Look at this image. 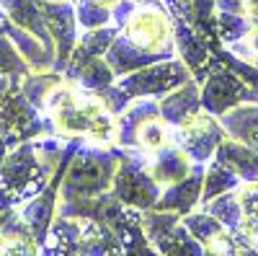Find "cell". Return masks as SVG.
Here are the masks:
<instances>
[{"instance_id":"6da1fadb","label":"cell","mask_w":258,"mask_h":256,"mask_svg":"<svg viewBox=\"0 0 258 256\" xmlns=\"http://www.w3.org/2000/svg\"><path fill=\"white\" fill-rule=\"evenodd\" d=\"M44 112L52 119L54 135L78 137L83 142L114 145L116 117L106 112V106L96 93L78 88L73 80H62L47 96Z\"/></svg>"},{"instance_id":"7a4b0ae2","label":"cell","mask_w":258,"mask_h":256,"mask_svg":"<svg viewBox=\"0 0 258 256\" xmlns=\"http://www.w3.org/2000/svg\"><path fill=\"white\" fill-rule=\"evenodd\" d=\"M121 158V147L116 145H96V142H80L73 153L68 168L59 181V202H73L96 197L101 191H109L116 166Z\"/></svg>"},{"instance_id":"3957f363","label":"cell","mask_w":258,"mask_h":256,"mask_svg":"<svg viewBox=\"0 0 258 256\" xmlns=\"http://www.w3.org/2000/svg\"><path fill=\"white\" fill-rule=\"evenodd\" d=\"M124 39H129L135 47L163 55V57H176L173 44V16L160 3V0H145L135 8L129 21L119 31Z\"/></svg>"},{"instance_id":"277c9868","label":"cell","mask_w":258,"mask_h":256,"mask_svg":"<svg viewBox=\"0 0 258 256\" xmlns=\"http://www.w3.org/2000/svg\"><path fill=\"white\" fill-rule=\"evenodd\" d=\"M147 158L150 153L140 150V147H121V158L116 166V174L111 181L114 197L132 210H150L160 199L163 186L150 176L147 171Z\"/></svg>"},{"instance_id":"5b68a950","label":"cell","mask_w":258,"mask_h":256,"mask_svg":"<svg viewBox=\"0 0 258 256\" xmlns=\"http://www.w3.org/2000/svg\"><path fill=\"white\" fill-rule=\"evenodd\" d=\"M39 135H54L52 119L24 96L21 85H16L0 98V137L13 147Z\"/></svg>"},{"instance_id":"8992f818","label":"cell","mask_w":258,"mask_h":256,"mask_svg":"<svg viewBox=\"0 0 258 256\" xmlns=\"http://www.w3.org/2000/svg\"><path fill=\"white\" fill-rule=\"evenodd\" d=\"M188 80H191V70L178 57H168V60L153 62V65H147L142 70L116 78V85L129 98H160Z\"/></svg>"},{"instance_id":"52a82bcc","label":"cell","mask_w":258,"mask_h":256,"mask_svg":"<svg viewBox=\"0 0 258 256\" xmlns=\"http://www.w3.org/2000/svg\"><path fill=\"white\" fill-rule=\"evenodd\" d=\"M253 101H258V93L238 73H232L227 65H222L220 60L212 57L209 75L202 83V109L220 119L222 114L235 109V106L253 104Z\"/></svg>"},{"instance_id":"ba28073f","label":"cell","mask_w":258,"mask_h":256,"mask_svg":"<svg viewBox=\"0 0 258 256\" xmlns=\"http://www.w3.org/2000/svg\"><path fill=\"white\" fill-rule=\"evenodd\" d=\"M225 137H227V132L222 130L220 119L212 117L204 109L188 117L183 124L170 127V142L178 145L191 158V163H202V166L214 158V150H217V145Z\"/></svg>"},{"instance_id":"9c48e42d","label":"cell","mask_w":258,"mask_h":256,"mask_svg":"<svg viewBox=\"0 0 258 256\" xmlns=\"http://www.w3.org/2000/svg\"><path fill=\"white\" fill-rule=\"evenodd\" d=\"M41 11H44L47 31H49L52 44H54V68L52 70L62 73L68 68V60L75 49L78 36H80L75 6L62 3V0H41Z\"/></svg>"},{"instance_id":"30bf717a","label":"cell","mask_w":258,"mask_h":256,"mask_svg":"<svg viewBox=\"0 0 258 256\" xmlns=\"http://www.w3.org/2000/svg\"><path fill=\"white\" fill-rule=\"evenodd\" d=\"M173 44L178 60L191 70V78L202 85L212 68V49L181 16H173Z\"/></svg>"},{"instance_id":"8fae6325","label":"cell","mask_w":258,"mask_h":256,"mask_svg":"<svg viewBox=\"0 0 258 256\" xmlns=\"http://www.w3.org/2000/svg\"><path fill=\"white\" fill-rule=\"evenodd\" d=\"M204 166L202 163H194L191 174L176 184H170L160 191V199L155 204V210H168V212H176V215H188L191 210H197L202 202V189H204Z\"/></svg>"},{"instance_id":"7c38bea8","label":"cell","mask_w":258,"mask_h":256,"mask_svg":"<svg viewBox=\"0 0 258 256\" xmlns=\"http://www.w3.org/2000/svg\"><path fill=\"white\" fill-rule=\"evenodd\" d=\"M116 34H119V29L114 24L101 26V29H91V31H80V36L75 41V49L68 60V68L62 70L64 80H75V75L88 65L91 60L103 57L106 52H109L111 41L116 39Z\"/></svg>"},{"instance_id":"4fadbf2b","label":"cell","mask_w":258,"mask_h":256,"mask_svg":"<svg viewBox=\"0 0 258 256\" xmlns=\"http://www.w3.org/2000/svg\"><path fill=\"white\" fill-rule=\"evenodd\" d=\"M158 106H160V119L168 127H178L188 117L202 112V85L191 78L188 83L178 85L176 91L160 96L158 98Z\"/></svg>"},{"instance_id":"5bb4252c","label":"cell","mask_w":258,"mask_h":256,"mask_svg":"<svg viewBox=\"0 0 258 256\" xmlns=\"http://www.w3.org/2000/svg\"><path fill=\"white\" fill-rule=\"evenodd\" d=\"M191 168H194L191 158L173 142L163 145L160 150L150 153V158H147L150 176H153L163 189L170 186V184H176V181H181V179H186L191 174Z\"/></svg>"},{"instance_id":"9a60e30c","label":"cell","mask_w":258,"mask_h":256,"mask_svg":"<svg viewBox=\"0 0 258 256\" xmlns=\"http://www.w3.org/2000/svg\"><path fill=\"white\" fill-rule=\"evenodd\" d=\"M214 161H220L222 166H227L232 171V174H238L243 184H255L258 181V153L253 150V147H248L245 142L230 137V135L217 145Z\"/></svg>"},{"instance_id":"2e32d148","label":"cell","mask_w":258,"mask_h":256,"mask_svg":"<svg viewBox=\"0 0 258 256\" xmlns=\"http://www.w3.org/2000/svg\"><path fill=\"white\" fill-rule=\"evenodd\" d=\"M106 62L111 65V70L116 73V78L121 75H129V73H135V70H142L147 65H153V62H160V60H168L163 55H153V52H145L140 47H135L129 39H124L121 34H116V39L111 41V47L109 52L103 55Z\"/></svg>"},{"instance_id":"e0dca14e","label":"cell","mask_w":258,"mask_h":256,"mask_svg":"<svg viewBox=\"0 0 258 256\" xmlns=\"http://www.w3.org/2000/svg\"><path fill=\"white\" fill-rule=\"evenodd\" d=\"M0 8L8 13V18L16 26L26 29L29 34H34L41 44H47L54 49L52 36L47 31V21H44V11H41V0H0Z\"/></svg>"},{"instance_id":"ac0fdd59","label":"cell","mask_w":258,"mask_h":256,"mask_svg":"<svg viewBox=\"0 0 258 256\" xmlns=\"http://www.w3.org/2000/svg\"><path fill=\"white\" fill-rule=\"evenodd\" d=\"M220 124L230 137L245 142L258 153V101L240 104L235 109H230L227 114L220 117Z\"/></svg>"},{"instance_id":"d6986e66","label":"cell","mask_w":258,"mask_h":256,"mask_svg":"<svg viewBox=\"0 0 258 256\" xmlns=\"http://www.w3.org/2000/svg\"><path fill=\"white\" fill-rule=\"evenodd\" d=\"M181 18L207 41L209 49L220 44V39H217V8H214V0H181Z\"/></svg>"},{"instance_id":"ffe728a7","label":"cell","mask_w":258,"mask_h":256,"mask_svg":"<svg viewBox=\"0 0 258 256\" xmlns=\"http://www.w3.org/2000/svg\"><path fill=\"white\" fill-rule=\"evenodd\" d=\"M199 210L209 212L212 218H217L222 223V228L230 230V233H238L243 228V223H245L243 207H240L238 194H235V191H227V194H220V197H214L209 202H202Z\"/></svg>"},{"instance_id":"44dd1931","label":"cell","mask_w":258,"mask_h":256,"mask_svg":"<svg viewBox=\"0 0 258 256\" xmlns=\"http://www.w3.org/2000/svg\"><path fill=\"white\" fill-rule=\"evenodd\" d=\"M160 256H204V246L186 230L183 223H176L165 236L153 243Z\"/></svg>"},{"instance_id":"7402d4cb","label":"cell","mask_w":258,"mask_h":256,"mask_svg":"<svg viewBox=\"0 0 258 256\" xmlns=\"http://www.w3.org/2000/svg\"><path fill=\"white\" fill-rule=\"evenodd\" d=\"M73 83L78 85V88L98 96L101 91H106L109 85L116 83V73L111 70L109 62H106V57H96V60H91L88 65H85V68L75 75Z\"/></svg>"},{"instance_id":"603a6c76","label":"cell","mask_w":258,"mask_h":256,"mask_svg":"<svg viewBox=\"0 0 258 256\" xmlns=\"http://www.w3.org/2000/svg\"><path fill=\"white\" fill-rule=\"evenodd\" d=\"M243 181L238 174H232L227 166H222L220 161H212L209 168L204 171V189H202V202H209L220 194H227V191H235ZM199 202V204H202Z\"/></svg>"},{"instance_id":"cb8c5ba5","label":"cell","mask_w":258,"mask_h":256,"mask_svg":"<svg viewBox=\"0 0 258 256\" xmlns=\"http://www.w3.org/2000/svg\"><path fill=\"white\" fill-rule=\"evenodd\" d=\"M64 80L62 73L57 70H41V73H29L24 80H21V91L24 96L36 106V109H44L47 104V96L57 88V85Z\"/></svg>"},{"instance_id":"d4e9b609","label":"cell","mask_w":258,"mask_h":256,"mask_svg":"<svg viewBox=\"0 0 258 256\" xmlns=\"http://www.w3.org/2000/svg\"><path fill=\"white\" fill-rule=\"evenodd\" d=\"M181 223L186 225V230H188L204 248L212 246L220 236H225V233H227V230L222 228V223H220L217 218H212L209 212H204V210H191L188 215L181 218Z\"/></svg>"},{"instance_id":"484cf974","label":"cell","mask_w":258,"mask_h":256,"mask_svg":"<svg viewBox=\"0 0 258 256\" xmlns=\"http://www.w3.org/2000/svg\"><path fill=\"white\" fill-rule=\"evenodd\" d=\"M168 142H170V127L160 117L145 119L135 132V147H140L145 153H155Z\"/></svg>"},{"instance_id":"4316f807","label":"cell","mask_w":258,"mask_h":256,"mask_svg":"<svg viewBox=\"0 0 258 256\" xmlns=\"http://www.w3.org/2000/svg\"><path fill=\"white\" fill-rule=\"evenodd\" d=\"M29 73H34V70L26 62V57L21 55V49L13 44L8 36H0V75L24 80Z\"/></svg>"},{"instance_id":"83f0119b","label":"cell","mask_w":258,"mask_h":256,"mask_svg":"<svg viewBox=\"0 0 258 256\" xmlns=\"http://www.w3.org/2000/svg\"><path fill=\"white\" fill-rule=\"evenodd\" d=\"M75 16H78V26L80 31H91L111 24V8L101 6L98 0H75Z\"/></svg>"},{"instance_id":"f1b7e54d","label":"cell","mask_w":258,"mask_h":256,"mask_svg":"<svg viewBox=\"0 0 258 256\" xmlns=\"http://www.w3.org/2000/svg\"><path fill=\"white\" fill-rule=\"evenodd\" d=\"M250 31V24L245 16L235 13H217V39L222 47H230L235 41H243Z\"/></svg>"},{"instance_id":"f546056e","label":"cell","mask_w":258,"mask_h":256,"mask_svg":"<svg viewBox=\"0 0 258 256\" xmlns=\"http://www.w3.org/2000/svg\"><path fill=\"white\" fill-rule=\"evenodd\" d=\"M98 98H101V104L106 106V112H109L111 117H119L121 112H126V106L135 101V98H129V96L119 88V85H116V83H114V85H109L106 91H101V93H98Z\"/></svg>"},{"instance_id":"4dcf8cb0","label":"cell","mask_w":258,"mask_h":256,"mask_svg":"<svg viewBox=\"0 0 258 256\" xmlns=\"http://www.w3.org/2000/svg\"><path fill=\"white\" fill-rule=\"evenodd\" d=\"M235 194H238V202L243 207L245 223L255 220L258 218V184H240L235 189Z\"/></svg>"},{"instance_id":"1f68e13d","label":"cell","mask_w":258,"mask_h":256,"mask_svg":"<svg viewBox=\"0 0 258 256\" xmlns=\"http://www.w3.org/2000/svg\"><path fill=\"white\" fill-rule=\"evenodd\" d=\"M243 3H245V0H214V8H217V13L243 16Z\"/></svg>"},{"instance_id":"d6a6232c","label":"cell","mask_w":258,"mask_h":256,"mask_svg":"<svg viewBox=\"0 0 258 256\" xmlns=\"http://www.w3.org/2000/svg\"><path fill=\"white\" fill-rule=\"evenodd\" d=\"M238 233H240V236H243L253 248H258V218L250 220V223H243V228H240Z\"/></svg>"},{"instance_id":"836d02e7","label":"cell","mask_w":258,"mask_h":256,"mask_svg":"<svg viewBox=\"0 0 258 256\" xmlns=\"http://www.w3.org/2000/svg\"><path fill=\"white\" fill-rule=\"evenodd\" d=\"M243 16L248 18L250 29H258V0H245L243 3Z\"/></svg>"},{"instance_id":"e575fe53","label":"cell","mask_w":258,"mask_h":256,"mask_svg":"<svg viewBox=\"0 0 258 256\" xmlns=\"http://www.w3.org/2000/svg\"><path fill=\"white\" fill-rule=\"evenodd\" d=\"M243 44L248 47V55H250L248 62H255L258 60V29H250L248 31V36L243 39Z\"/></svg>"},{"instance_id":"d590c367","label":"cell","mask_w":258,"mask_h":256,"mask_svg":"<svg viewBox=\"0 0 258 256\" xmlns=\"http://www.w3.org/2000/svg\"><path fill=\"white\" fill-rule=\"evenodd\" d=\"M16 85H21V80L16 78H8V75H0V98H3L11 88H16Z\"/></svg>"},{"instance_id":"8d00e7d4","label":"cell","mask_w":258,"mask_h":256,"mask_svg":"<svg viewBox=\"0 0 258 256\" xmlns=\"http://www.w3.org/2000/svg\"><path fill=\"white\" fill-rule=\"evenodd\" d=\"M204 256H232V253H225V251H214V248H204Z\"/></svg>"},{"instance_id":"74e56055","label":"cell","mask_w":258,"mask_h":256,"mask_svg":"<svg viewBox=\"0 0 258 256\" xmlns=\"http://www.w3.org/2000/svg\"><path fill=\"white\" fill-rule=\"evenodd\" d=\"M6 153H8V145H6V140H3V137H0V163H3Z\"/></svg>"},{"instance_id":"f35d334b","label":"cell","mask_w":258,"mask_h":256,"mask_svg":"<svg viewBox=\"0 0 258 256\" xmlns=\"http://www.w3.org/2000/svg\"><path fill=\"white\" fill-rule=\"evenodd\" d=\"M98 3H101V6H106V8H114V6L119 3V0H98Z\"/></svg>"},{"instance_id":"ab89813d","label":"cell","mask_w":258,"mask_h":256,"mask_svg":"<svg viewBox=\"0 0 258 256\" xmlns=\"http://www.w3.org/2000/svg\"><path fill=\"white\" fill-rule=\"evenodd\" d=\"M0 256H13V253H11V251L6 248V243H3V246H0Z\"/></svg>"},{"instance_id":"60d3db41","label":"cell","mask_w":258,"mask_h":256,"mask_svg":"<svg viewBox=\"0 0 258 256\" xmlns=\"http://www.w3.org/2000/svg\"><path fill=\"white\" fill-rule=\"evenodd\" d=\"M62 3H75V0H62Z\"/></svg>"},{"instance_id":"b9f144b4","label":"cell","mask_w":258,"mask_h":256,"mask_svg":"<svg viewBox=\"0 0 258 256\" xmlns=\"http://www.w3.org/2000/svg\"><path fill=\"white\" fill-rule=\"evenodd\" d=\"M3 243H6V241H3V236H0V246H3Z\"/></svg>"},{"instance_id":"7bdbcfd3","label":"cell","mask_w":258,"mask_h":256,"mask_svg":"<svg viewBox=\"0 0 258 256\" xmlns=\"http://www.w3.org/2000/svg\"><path fill=\"white\" fill-rule=\"evenodd\" d=\"M135 3H145V0H135Z\"/></svg>"},{"instance_id":"ee69618b","label":"cell","mask_w":258,"mask_h":256,"mask_svg":"<svg viewBox=\"0 0 258 256\" xmlns=\"http://www.w3.org/2000/svg\"><path fill=\"white\" fill-rule=\"evenodd\" d=\"M255 184H258V181H255Z\"/></svg>"}]
</instances>
